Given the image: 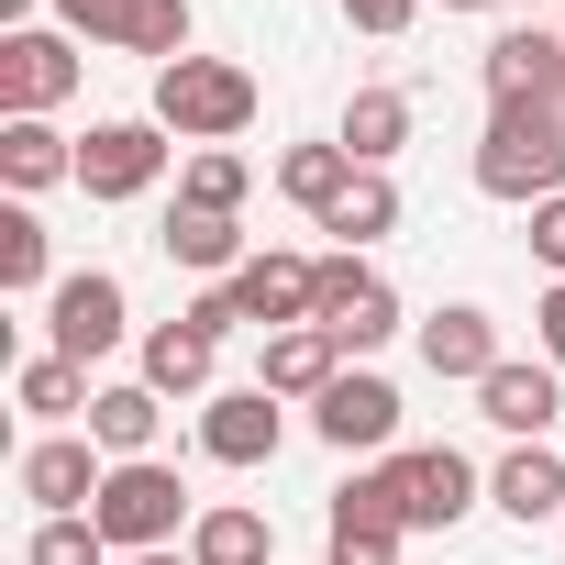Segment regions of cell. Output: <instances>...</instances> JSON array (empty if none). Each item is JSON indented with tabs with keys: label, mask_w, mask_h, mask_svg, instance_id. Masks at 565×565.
I'll return each mask as SVG.
<instances>
[{
	"label": "cell",
	"mask_w": 565,
	"mask_h": 565,
	"mask_svg": "<svg viewBox=\"0 0 565 565\" xmlns=\"http://www.w3.org/2000/svg\"><path fill=\"white\" fill-rule=\"evenodd\" d=\"M477 189L532 211L565 189V100H488V134H477Z\"/></svg>",
	"instance_id": "obj_1"
},
{
	"label": "cell",
	"mask_w": 565,
	"mask_h": 565,
	"mask_svg": "<svg viewBox=\"0 0 565 565\" xmlns=\"http://www.w3.org/2000/svg\"><path fill=\"white\" fill-rule=\"evenodd\" d=\"M156 122L178 145H233L255 122V78L233 56H178V67H156Z\"/></svg>",
	"instance_id": "obj_2"
},
{
	"label": "cell",
	"mask_w": 565,
	"mask_h": 565,
	"mask_svg": "<svg viewBox=\"0 0 565 565\" xmlns=\"http://www.w3.org/2000/svg\"><path fill=\"white\" fill-rule=\"evenodd\" d=\"M89 521H100V543H111V554H156V543H178V521H200V510H189L178 466L134 455V466H111V477H100Z\"/></svg>",
	"instance_id": "obj_3"
},
{
	"label": "cell",
	"mask_w": 565,
	"mask_h": 565,
	"mask_svg": "<svg viewBox=\"0 0 565 565\" xmlns=\"http://www.w3.org/2000/svg\"><path fill=\"white\" fill-rule=\"evenodd\" d=\"M45 355H67V366H100L122 333H134V300H122V277L111 266H78V277H56L45 289Z\"/></svg>",
	"instance_id": "obj_4"
},
{
	"label": "cell",
	"mask_w": 565,
	"mask_h": 565,
	"mask_svg": "<svg viewBox=\"0 0 565 565\" xmlns=\"http://www.w3.org/2000/svg\"><path fill=\"white\" fill-rule=\"evenodd\" d=\"M78 78H89V56H78V34H0V122H45L56 100H78Z\"/></svg>",
	"instance_id": "obj_5"
},
{
	"label": "cell",
	"mask_w": 565,
	"mask_h": 565,
	"mask_svg": "<svg viewBox=\"0 0 565 565\" xmlns=\"http://www.w3.org/2000/svg\"><path fill=\"white\" fill-rule=\"evenodd\" d=\"M222 289H233V311H244L255 333H300V322H322V266H311V255H244Z\"/></svg>",
	"instance_id": "obj_6"
},
{
	"label": "cell",
	"mask_w": 565,
	"mask_h": 565,
	"mask_svg": "<svg viewBox=\"0 0 565 565\" xmlns=\"http://www.w3.org/2000/svg\"><path fill=\"white\" fill-rule=\"evenodd\" d=\"M322 333H333L344 355H377V344L399 333V289H388L366 255H322Z\"/></svg>",
	"instance_id": "obj_7"
},
{
	"label": "cell",
	"mask_w": 565,
	"mask_h": 565,
	"mask_svg": "<svg viewBox=\"0 0 565 565\" xmlns=\"http://www.w3.org/2000/svg\"><path fill=\"white\" fill-rule=\"evenodd\" d=\"M167 178V122L145 111V122H89V145H78V189L89 200H145Z\"/></svg>",
	"instance_id": "obj_8"
},
{
	"label": "cell",
	"mask_w": 565,
	"mask_h": 565,
	"mask_svg": "<svg viewBox=\"0 0 565 565\" xmlns=\"http://www.w3.org/2000/svg\"><path fill=\"white\" fill-rule=\"evenodd\" d=\"M311 433H322L333 455H388V444H399V388L366 377V366H344V377L311 399Z\"/></svg>",
	"instance_id": "obj_9"
},
{
	"label": "cell",
	"mask_w": 565,
	"mask_h": 565,
	"mask_svg": "<svg viewBox=\"0 0 565 565\" xmlns=\"http://www.w3.org/2000/svg\"><path fill=\"white\" fill-rule=\"evenodd\" d=\"M12 477H23V499H34L45 521H78V510L100 499V477H111V466H100V444L45 433V444H23V466H12Z\"/></svg>",
	"instance_id": "obj_10"
},
{
	"label": "cell",
	"mask_w": 565,
	"mask_h": 565,
	"mask_svg": "<svg viewBox=\"0 0 565 565\" xmlns=\"http://www.w3.org/2000/svg\"><path fill=\"white\" fill-rule=\"evenodd\" d=\"M277 433H289V422H277L266 388H211V399H200V455H211V466H266Z\"/></svg>",
	"instance_id": "obj_11"
},
{
	"label": "cell",
	"mask_w": 565,
	"mask_h": 565,
	"mask_svg": "<svg viewBox=\"0 0 565 565\" xmlns=\"http://www.w3.org/2000/svg\"><path fill=\"white\" fill-rule=\"evenodd\" d=\"M422 366H433V377H455V388H488L510 355H499V322H488L477 300H455V311H433V322H422Z\"/></svg>",
	"instance_id": "obj_12"
},
{
	"label": "cell",
	"mask_w": 565,
	"mask_h": 565,
	"mask_svg": "<svg viewBox=\"0 0 565 565\" xmlns=\"http://www.w3.org/2000/svg\"><path fill=\"white\" fill-rule=\"evenodd\" d=\"M399 477H411V532H455V521L488 499V477H477L455 444H422V455H399Z\"/></svg>",
	"instance_id": "obj_13"
},
{
	"label": "cell",
	"mask_w": 565,
	"mask_h": 565,
	"mask_svg": "<svg viewBox=\"0 0 565 565\" xmlns=\"http://www.w3.org/2000/svg\"><path fill=\"white\" fill-rule=\"evenodd\" d=\"M344 377V344L322 333V322H300V333H266V366H255V388L266 399H322Z\"/></svg>",
	"instance_id": "obj_14"
},
{
	"label": "cell",
	"mask_w": 565,
	"mask_h": 565,
	"mask_svg": "<svg viewBox=\"0 0 565 565\" xmlns=\"http://www.w3.org/2000/svg\"><path fill=\"white\" fill-rule=\"evenodd\" d=\"M488 100H565V34H499L488 45Z\"/></svg>",
	"instance_id": "obj_15"
},
{
	"label": "cell",
	"mask_w": 565,
	"mask_h": 565,
	"mask_svg": "<svg viewBox=\"0 0 565 565\" xmlns=\"http://www.w3.org/2000/svg\"><path fill=\"white\" fill-rule=\"evenodd\" d=\"M477 411H488V422H499V433H510V444H543V433H554V411H565V399H554V366H543V355H532V366H521V355H510V366H499V377H488V388H477Z\"/></svg>",
	"instance_id": "obj_16"
},
{
	"label": "cell",
	"mask_w": 565,
	"mask_h": 565,
	"mask_svg": "<svg viewBox=\"0 0 565 565\" xmlns=\"http://www.w3.org/2000/svg\"><path fill=\"white\" fill-rule=\"evenodd\" d=\"M488 499H499L510 521H565V455H554V444H510V455L488 466Z\"/></svg>",
	"instance_id": "obj_17"
},
{
	"label": "cell",
	"mask_w": 565,
	"mask_h": 565,
	"mask_svg": "<svg viewBox=\"0 0 565 565\" xmlns=\"http://www.w3.org/2000/svg\"><path fill=\"white\" fill-rule=\"evenodd\" d=\"M211 366H222V344L200 322H156L145 333V388L156 399H211Z\"/></svg>",
	"instance_id": "obj_18"
},
{
	"label": "cell",
	"mask_w": 565,
	"mask_h": 565,
	"mask_svg": "<svg viewBox=\"0 0 565 565\" xmlns=\"http://www.w3.org/2000/svg\"><path fill=\"white\" fill-rule=\"evenodd\" d=\"M156 422H167V399H156L145 377H122V388H100V399H89V444H100L111 466L156 455Z\"/></svg>",
	"instance_id": "obj_19"
},
{
	"label": "cell",
	"mask_w": 565,
	"mask_h": 565,
	"mask_svg": "<svg viewBox=\"0 0 565 565\" xmlns=\"http://www.w3.org/2000/svg\"><path fill=\"white\" fill-rule=\"evenodd\" d=\"M333 532H411V477H399V455H377V466H355V477L333 488Z\"/></svg>",
	"instance_id": "obj_20"
},
{
	"label": "cell",
	"mask_w": 565,
	"mask_h": 565,
	"mask_svg": "<svg viewBox=\"0 0 565 565\" xmlns=\"http://www.w3.org/2000/svg\"><path fill=\"white\" fill-rule=\"evenodd\" d=\"M167 266H189V277H211V289H222V277L244 266V222H222V211H167Z\"/></svg>",
	"instance_id": "obj_21"
},
{
	"label": "cell",
	"mask_w": 565,
	"mask_h": 565,
	"mask_svg": "<svg viewBox=\"0 0 565 565\" xmlns=\"http://www.w3.org/2000/svg\"><path fill=\"white\" fill-rule=\"evenodd\" d=\"M322 233H333L344 255L388 244V233H399V178H388V167H355V189H344V200L322 211Z\"/></svg>",
	"instance_id": "obj_22"
},
{
	"label": "cell",
	"mask_w": 565,
	"mask_h": 565,
	"mask_svg": "<svg viewBox=\"0 0 565 565\" xmlns=\"http://www.w3.org/2000/svg\"><path fill=\"white\" fill-rule=\"evenodd\" d=\"M333 145H344L355 167H388V156L411 145V100H399V89H355L344 122H333Z\"/></svg>",
	"instance_id": "obj_23"
},
{
	"label": "cell",
	"mask_w": 565,
	"mask_h": 565,
	"mask_svg": "<svg viewBox=\"0 0 565 565\" xmlns=\"http://www.w3.org/2000/svg\"><path fill=\"white\" fill-rule=\"evenodd\" d=\"M0 178H12V189L34 200V189H56V178H78V145H67L56 122H0Z\"/></svg>",
	"instance_id": "obj_24"
},
{
	"label": "cell",
	"mask_w": 565,
	"mask_h": 565,
	"mask_svg": "<svg viewBox=\"0 0 565 565\" xmlns=\"http://www.w3.org/2000/svg\"><path fill=\"white\" fill-rule=\"evenodd\" d=\"M189 565H277L266 510H200L189 521Z\"/></svg>",
	"instance_id": "obj_25"
},
{
	"label": "cell",
	"mask_w": 565,
	"mask_h": 565,
	"mask_svg": "<svg viewBox=\"0 0 565 565\" xmlns=\"http://www.w3.org/2000/svg\"><path fill=\"white\" fill-rule=\"evenodd\" d=\"M344 189H355V156H344V145H289V156H277V200H300L311 222H322Z\"/></svg>",
	"instance_id": "obj_26"
},
{
	"label": "cell",
	"mask_w": 565,
	"mask_h": 565,
	"mask_svg": "<svg viewBox=\"0 0 565 565\" xmlns=\"http://www.w3.org/2000/svg\"><path fill=\"white\" fill-rule=\"evenodd\" d=\"M244 189H255V167H244L233 145H200V156L178 167V211H222V222H233V211H244Z\"/></svg>",
	"instance_id": "obj_27"
},
{
	"label": "cell",
	"mask_w": 565,
	"mask_h": 565,
	"mask_svg": "<svg viewBox=\"0 0 565 565\" xmlns=\"http://www.w3.org/2000/svg\"><path fill=\"white\" fill-rule=\"evenodd\" d=\"M45 266H56V244H45L34 200H12V211H0V289H12V300H34V289H45Z\"/></svg>",
	"instance_id": "obj_28"
},
{
	"label": "cell",
	"mask_w": 565,
	"mask_h": 565,
	"mask_svg": "<svg viewBox=\"0 0 565 565\" xmlns=\"http://www.w3.org/2000/svg\"><path fill=\"white\" fill-rule=\"evenodd\" d=\"M12 399H23L34 422H67V411H89L100 388H89V366H67V355H34V366L12 377Z\"/></svg>",
	"instance_id": "obj_29"
},
{
	"label": "cell",
	"mask_w": 565,
	"mask_h": 565,
	"mask_svg": "<svg viewBox=\"0 0 565 565\" xmlns=\"http://www.w3.org/2000/svg\"><path fill=\"white\" fill-rule=\"evenodd\" d=\"M122 56L178 67V56H189V0H134V12H122Z\"/></svg>",
	"instance_id": "obj_30"
},
{
	"label": "cell",
	"mask_w": 565,
	"mask_h": 565,
	"mask_svg": "<svg viewBox=\"0 0 565 565\" xmlns=\"http://www.w3.org/2000/svg\"><path fill=\"white\" fill-rule=\"evenodd\" d=\"M100 554H111V543H100L89 510H78V521H45V532L23 543V565H100Z\"/></svg>",
	"instance_id": "obj_31"
},
{
	"label": "cell",
	"mask_w": 565,
	"mask_h": 565,
	"mask_svg": "<svg viewBox=\"0 0 565 565\" xmlns=\"http://www.w3.org/2000/svg\"><path fill=\"white\" fill-rule=\"evenodd\" d=\"M122 12H134V0H56V34H78V45H122Z\"/></svg>",
	"instance_id": "obj_32"
},
{
	"label": "cell",
	"mask_w": 565,
	"mask_h": 565,
	"mask_svg": "<svg viewBox=\"0 0 565 565\" xmlns=\"http://www.w3.org/2000/svg\"><path fill=\"white\" fill-rule=\"evenodd\" d=\"M411 12H422V0H344V23H355V34H377V45H388V34H411Z\"/></svg>",
	"instance_id": "obj_33"
},
{
	"label": "cell",
	"mask_w": 565,
	"mask_h": 565,
	"mask_svg": "<svg viewBox=\"0 0 565 565\" xmlns=\"http://www.w3.org/2000/svg\"><path fill=\"white\" fill-rule=\"evenodd\" d=\"M322 565H399V532H333Z\"/></svg>",
	"instance_id": "obj_34"
},
{
	"label": "cell",
	"mask_w": 565,
	"mask_h": 565,
	"mask_svg": "<svg viewBox=\"0 0 565 565\" xmlns=\"http://www.w3.org/2000/svg\"><path fill=\"white\" fill-rule=\"evenodd\" d=\"M532 255L565 277V189H554V200H532Z\"/></svg>",
	"instance_id": "obj_35"
},
{
	"label": "cell",
	"mask_w": 565,
	"mask_h": 565,
	"mask_svg": "<svg viewBox=\"0 0 565 565\" xmlns=\"http://www.w3.org/2000/svg\"><path fill=\"white\" fill-rule=\"evenodd\" d=\"M532 333H543V366H565V277L543 289V311H532Z\"/></svg>",
	"instance_id": "obj_36"
},
{
	"label": "cell",
	"mask_w": 565,
	"mask_h": 565,
	"mask_svg": "<svg viewBox=\"0 0 565 565\" xmlns=\"http://www.w3.org/2000/svg\"><path fill=\"white\" fill-rule=\"evenodd\" d=\"M178 322H200V333H211V344H222V333H233V322H244V311H233V289H200V300H189V311H178Z\"/></svg>",
	"instance_id": "obj_37"
},
{
	"label": "cell",
	"mask_w": 565,
	"mask_h": 565,
	"mask_svg": "<svg viewBox=\"0 0 565 565\" xmlns=\"http://www.w3.org/2000/svg\"><path fill=\"white\" fill-rule=\"evenodd\" d=\"M122 565H189V554H178V543H156V554H122Z\"/></svg>",
	"instance_id": "obj_38"
},
{
	"label": "cell",
	"mask_w": 565,
	"mask_h": 565,
	"mask_svg": "<svg viewBox=\"0 0 565 565\" xmlns=\"http://www.w3.org/2000/svg\"><path fill=\"white\" fill-rule=\"evenodd\" d=\"M444 12H510V0H444Z\"/></svg>",
	"instance_id": "obj_39"
}]
</instances>
